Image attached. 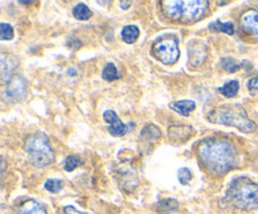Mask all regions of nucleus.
Segmentation results:
<instances>
[{
    "label": "nucleus",
    "instance_id": "f257e3e1",
    "mask_svg": "<svg viewBox=\"0 0 258 214\" xmlns=\"http://www.w3.org/2000/svg\"><path fill=\"white\" fill-rule=\"evenodd\" d=\"M202 164L212 175H224L237 165L238 154L231 141L226 138L211 137L202 141L198 146Z\"/></svg>",
    "mask_w": 258,
    "mask_h": 214
},
{
    "label": "nucleus",
    "instance_id": "f03ea898",
    "mask_svg": "<svg viewBox=\"0 0 258 214\" xmlns=\"http://www.w3.org/2000/svg\"><path fill=\"white\" fill-rule=\"evenodd\" d=\"M208 120L214 123L233 126L242 132H253L256 130V123L249 120L246 110L241 105H221L214 108L208 115Z\"/></svg>",
    "mask_w": 258,
    "mask_h": 214
},
{
    "label": "nucleus",
    "instance_id": "7ed1b4c3",
    "mask_svg": "<svg viewBox=\"0 0 258 214\" xmlns=\"http://www.w3.org/2000/svg\"><path fill=\"white\" fill-rule=\"evenodd\" d=\"M227 199L239 209L258 208V184L248 178H237L232 181Z\"/></svg>",
    "mask_w": 258,
    "mask_h": 214
},
{
    "label": "nucleus",
    "instance_id": "20e7f679",
    "mask_svg": "<svg viewBox=\"0 0 258 214\" xmlns=\"http://www.w3.org/2000/svg\"><path fill=\"white\" fill-rule=\"evenodd\" d=\"M163 8L165 14L170 19L184 20V22H194L202 18L208 8V2L206 0H166L163 2Z\"/></svg>",
    "mask_w": 258,
    "mask_h": 214
},
{
    "label": "nucleus",
    "instance_id": "39448f33",
    "mask_svg": "<svg viewBox=\"0 0 258 214\" xmlns=\"http://www.w3.org/2000/svg\"><path fill=\"white\" fill-rule=\"evenodd\" d=\"M28 159L35 168H44L54 161V151L50 146L49 140L43 133H34L29 136L25 142Z\"/></svg>",
    "mask_w": 258,
    "mask_h": 214
},
{
    "label": "nucleus",
    "instance_id": "423d86ee",
    "mask_svg": "<svg viewBox=\"0 0 258 214\" xmlns=\"http://www.w3.org/2000/svg\"><path fill=\"white\" fill-rule=\"evenodd\" d=\"M154 54L164 64H174L179 59V45L178 40L174 37H164L154 43Z\"/></svg>",
    "mask_w": 258,
    "mask_h": 214
},
{
    "label": "nucleus",
    "instance_id": "0eeeda50",
    "mask_svg": "<svg viewBox=\"0 0 258 214\" xmlns=\"http://www.w3.org/2000/svg\"><path fill=\"white\" fill-rule=\"evenodd\" d=\"M27 96V83L23 78H17L9 82V86L4 91V98L8 102H20Z\"/></svg>",
    "mask_w": 258,
    "mask_h": 214
},
{
    "label": "nucleus",
    "instance_id": "6e6552de",
    "mask_svg": "<svg viewBox=\"0 0 258 214\" xmlns=\"http://www.w3.org/2000/svg\"><path fill=\"white\" fill-rule=\"evenodd\" d=\"M103 118H105L106 122L110 123V127H108V132L111 133L115 137H120L123 136L125 133H127L130 131V125H125L123 122H121V120L118 118V116L116 115L115 111L112 110H106L103 112Z\"/></svg>",
    "mask_w": 258,
    "mask_h": 214
},
{
    "label": "nucleus",
    "instance_id": "1a4fd4ad",
    "mask_svg": "<svg viewBox=\"0 0 258 214\" xmlns=\"http://www.w3.org/2000/svg\"><path fill=\"white\" fill-rule=\"evenodd\" d=\"M18 64H19V60L15 55L2 52V54H0V70H2L3 82H12L13 75H14V70L17 69Z\"/></svg>",
    "mask_w": 258,
    "mask_h": 214
},
{
    "label": "nucleus",
    "instance_id": "9d476101",
    "mask_svg": "<svg viewBox=\"0 0 258 214\" xmlns=\"http://www.w3.org/2000/svg\"><path fill=\"white\" fill-rule=\"evenodd\" d=\"M241 25L246 32L249 34L257 35L258 37V10L249 9L242 15Z\"/></svg>",
    "mask_w": 258,
    "mask_h": 214
},
{
    "label": "nucleus",
    "instance_id": "9b49d317",
    "mask_svg": "<svg viewBox=\"0 0 258 214\" xmlns=\"http://www.w3.org/2000/svg\"><path fill=\"white\" fill-rule=\"evenodd\" d=\"M170 108L174 110L175 112L180 113L181 116H189L191 111L196 108V102L191 100H181V101H175V102L170 103Z\"/></svg>",
    "mask_w": 258,
    "mask_h": 214
},
{
    "label": "nucleus",
    "instance_id": "f8f14e48",
    "mask_svg": "<svg viewBox=\"0 0 258 214\" xmlns=\"http://www.w3.org/2000/svg\"><path fill=\"white\" fill-rule=\"evenodd\" d=\"M19 214H47V211L35 200H27L20 206Z\"/></svg>",
    "mask_w": 258,
    "mask_h": 214
},
{
    "label": "nucleus",
    "instance_id": "ddd939ff",
    "mask_svg": "<svg viewBox=\"0 0 258 214\" xmlns=\"http://www.w3.org/2000/svg\"><path fill=\"white\" fill-rule=\"evenodd\" d=\"M139 35H140V30L136 25H126V27H123L122 32H121V37H122L123 42L128 43V44L135 43L138 40Z\"/></svg>",
    "mask_w": 258,
    "mask_h": 214
},
{
    "label": "nucleus",
    "instance_id": "4468645a",
    "mask_svg": "<svg viewBox=\"0 0 258 214\" xmlns=\"http://www.w3.org/2000/svg\"><path fill=\"white\" fill-rule=\"evenodd\" d=\"M238 91H239L238 81H229V82L224 83V85L219 88V92L227 98L234 97V96L238 93Z\"/></svg>",
    "mask_w": 258,
    "mask_h": 214
},
{
    "label": "nucleus",
    "instance_id": "2eb2a0df",
    "mask_svg": "<svg viewBox=\"0 0 258 214\" xmlns=\"http://www.w3.org/2000/svg\"><path fill=\"white\" fill-rule=\"evenodd\" d=\"M209 29L212 30V32H223V33H227V34L232 35L234 33V25L233 23L231 22H227V23H222L221 20H217V22L212 23L211 27H209Z\"/></svg>",
    "mask_w": 258,
    "mask_h": 214
},
{
    "label": "nucleus",
    "instance_id": "dca6fc26",
    "mask_svg": "<svg viewBox=\"0 0 258 214\" xmlns=\"http://www.w3.org/2000/svg\"><path fill=\"white\" fill-rule=\"evenodd\" d=\"M72 14L77 20H88L91 18V10L87 5L81 3L73 8Z\"/></svg>",
    "mask_w": 258,
    "mask_h": 214
},
{
    "label": "nucleus",
    "instance_id": "f3484780",
    "mask_svg": "<svg viewBox=\"0 0 258 214\" xmlns=\"http://www.w3.org/2000/svg\"><path fill=\"white\" fill-rule=\"evenodd\" d=\"M102 78L105 81H108V82H112V81H116L120 78L117 68H116V65L113 63H107L105 65V68L102 70Z\"/></svg>",
    "mask_w": 258,
    "mask_h": 214
},
{
    "label": "nucleus",
    "instance_id": "a211bd4d",
    "mask_svg": "<svg viewBox=\"0 0 258 214\" xmlns=\"http://www.w3.org/2000/svg\"><path fill=\"white\" fill-rule=\"evenodd\" d=\"M140 136L145 140H151V138H158L161 136V131L156 127L155 125H148L144 127V130L141 131Z\"/></svg>",
    "mask_w": 258,
    "mask_h": 214
},
{
    "label": "nucleus",
    "instance_id": "6ab92c4d",
    "mask_svg": "<svg viewBox=\"0 0 258 214\" xmlns=\"http://www.w3.org/2000/svg\"><path fill=\"white\" fill-rule=\"evenodd\" d=\"M221 63H222V67H223V69H226L227 72H229V73H234L239 69V63L237 62L234 58L226 57L222 59Z\"/></svg>",
    "mask_w": 258,
    "mask_h": 214
},
{
    "label": "nucleus",
    "instance_id": "aec40b11",
    "mask_svg": "<svg viewBox=\"0 0 258 214\" xmlns=\"http://www.w3.org/2000/svg\"><path fill=\"white\" fill-rule=\"evenodd\" d=\"M81 164H82V160H81L78 156L70 155L64 161V170L66 171H73L76 168H78Z\"/></svg>",
    "mask_w": 258,
    "mask_h": 214
},
{
    "label": "nucleus",
    "instance_id": "412c9836",
    "mask_svg": "<svg viewBox=\"0 0 258 214\" xmlns=\"http://www.w3.org/2000/svg\"><path fill=\"white\" fill-rule=\"evenodd\" d=\"M44 188L50 193H59L62 189V181L59 179H48L44 184Z\"/></svg>",
    "mask_w": 258,
    "mask_h": 214
},
{
    "label": "nucleus",
    "instance_id": "4be33fe9",
    "mask_svg": "<svg viewBox=\"0 0 258 214\" xmlns=\"http://www.w3.org/2000/svg\"><path fill=\"white\" fill-rule=\"evenodd\" d=\"M0 35H2V40H10L14 37V30H13V27L10 24H7V23H2L0 24Z\"/></svg>",
    "mask_w": 258,
    "mask_h": 214
},
{
    "label": "nucleus",
    "instance_id": "5701e85b",
    "mask_svg": "<svg viewBox=\"0 0 258 214\" xmlns=\"http://www.w3.org/2000/svg\"><path fill=\"white\" fill-rule=\"evenodd\" d=\"M160 208H161V214H166L170 213V211L175 210L178 208V201L174 200V199H165L160 203Z\"/></svg>",
    "mask_w": 258,
    "mask_h": 214
},
{
    "label": "nucleus",
    "instance_id": "b1692460",
    "mask_svg": "<svg viewBox=\"0 0 258 214\" xmlns=\"http://www.w3.org/2000/svg\"><path fill=\"white\" fill-rule=\"evenodd\" d=\"M178 178H179V181H180L183 185H186V184H189V181L191 180L193 175H191L190 170H189L188 168H181L179 169L178 171Z\"/></svg>",
    "mask_w": 258,
    "mask_h": 214
},
{
    "label": "nucleus",
    "instance_id": "393cba45",
    "mask_svg": "<svg viewBox=\"0 0 258 214\" xmlns=\"http://www.w3.org/2000/svg\"><path fill=\"white\" fill-rule=\"evenodd\" d=\"M247 86H248L249 90H258V77L249 80L248 83H247Z\"/></svg>",
    "mask_w": 258,
    "mask_h": 214
},
{
    "label": "nucleus",
    "instance_id": "a878e982",
    "mask_svg": "<svg viewBox=\"0 0 258 214\" xmlns=\"http://www.w3.org/2000/svg\"><path fill=\"white\" fill-rule=\"evenodd\" d=\"M64 213L66 214H86V213H81V211H78L75 206H71V205L64 206Z\"/></svg>",
    "mask_w": 258,
    "mask_h": 214
},
{
    "label": "nucleus",
    "instance_id": "bb28decb",
    "mask_svg": "<svg viewBox=\"0 0 258 214\" xmlns=\"http://www.w3.org/2000/svg\"><path fill=\"white\" fill-rule=\"evenodd\" d=\"M120 5H122V8H123V9H127V8H128V5H131V3H130V2H127V3H125V2H121V3H120Z\"/></svg>",
    "mask_w": 258,
    "mask_h": 214
}]
</instances>
